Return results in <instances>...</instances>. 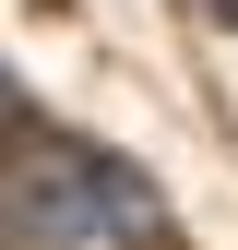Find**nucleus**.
<instances>
[{
  "mask_svg": "<svg viewBox=\"0 0 238 250\" xmlns=\"http://www.w3.org/2000/svg\"><path fill=\"white\" fill-rule=\"evenodd\" d=\"M155 238L167 203L131 155L83 131H36V119L0 143V250H155Z\"/></svg>",
  "mask_w": 238,
  "mask_h": 250,
  "instance_id": "f257e3e1",
  "label": "nucleus"
},
{
  "mask_svg": "<svg viewBox=\"0 0 238 250\" xmlns=\"http://www.w3.org/2000/svg\"><path fill=\"white\" fill-rule=\"evenodd\" d=\"M24 131V83H12V60H0V143Z\"/></svg>",
  "mask_w": 238,
  "mask_h": 250,
  "instance_id": "f03ea898",
  "label": "nucleus"
}]
</instances>
